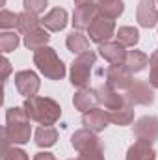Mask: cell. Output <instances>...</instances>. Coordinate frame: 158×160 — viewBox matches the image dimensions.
Segmentation results:
<instances>
[{"instance_id":"obj_18","label":"cell","mask_w":158,"mask_h":160,"mask_svg":"<svg viewBox=\"0 0 158 160\" xmlns=\"http://www.w3.org/2000/svg\"><path fill=\"white\" fill-rule=\"evenodd\" d=\"M95 143H101V140L97 138V134L89 128H82V130H77L73 136H71V145L77 149V151H84Z\"/></svg>"},{"instance_id":"obj_6","label":"cell","mask_w":158,"mask_h":160,"mask_svg":"<svg viewBox=\"0 0 158 160\" xmlns=\"http://www.w3.org/2000/svg\"><path fill=\"white\" fill-rule=\"evenodd\" d=\"M125 99H126V102H130V104L149 106V104H153V101H155L153 86L147 84V82H141V80H134V84L126 89Z\"/></svg>"},{"instance_id":"obj_26","label":"cell","mask_w":158,"mask_h":160,"mask_svg":"<svg viewBox=\"0 0 158 160\" xmlns=\"http://www.w3.org/2000/svg\"><path fill=\"white\" fill-rule=\"evenodd\" d=\"M116 38H117V43H121L126 48V47H134L140 41V34L132 26H121L117 32H116Z\"/></svg>"},{"instance_id":"obj_16","label":"cell","mask_w":158,"mask_h":160,"mask_svg":"<svg viewBox=\"0 0 158 160\" xmlns=\"http://www.w3.org/2000/svg\"><path fill=\"white\" fill-rule=\"evenodd\" d=\"M99 52L104 60H108L112 65L114 63H125V56H126V50L121 43H114V41H106V43H101L99 45Z\"/></svg>"},{"instance_id":"obj_2","label":"cell","mask_w":158,"mask_h":160,"mask_svg":"<svg viewBox=\"0 0 158 160\" xmlns=\"http://www.w3.org/2000/svg\"><path fill=\"white\" fill-rule=\"evenodd\" d=\"M22 108L30 121H36L39 125H54L62 116L60 104L50 97H30L24 101Z\"/></svg>"},{"instance_id":"obj_17","label":"cell","mask_w":158,"mask_h":160,"mask_svg":"<svg viewBox=\"0 0 158 160\" xmlns=\"http://www.w3.org/2000/svg\"><path fill=\"white\" fill-rule=\"evenodd\" d=\"M126 160H156V153L151 143L138 140L126 151Z\"/></svg>"},{"instance_id":"obj_22","label":"cell","mask_w":158,"mask_h":160,"mask_svg":"<svg viewBox=\"0 0 158 160\" xmlns=\"http://www.w3.org/2000/svg\"><path fill=\"white\" fill-rule=\"evenodd\" d=\"M125 65H126L132 73H140V71H143V69L149 65V58H147V54H143V52H140V50H126Z\"/></svg>"},{"instance_id":"obj_7","label":"cell","mask_w":158,"mask_h":160,"mask_svg":"<svg viewBox=\"0 0 158 160\" xmlns=\"http://www.w3.org/2000/svg\"><path fill=\"white\" fill-rule=\"evenodd\" d=\"M132 71L125 65V63H114L108 67L106 71V84L112 86L114 89H128L132 84H134V78H132Z\"/></svg>"},{"instance_id":"obj_32","label":"cell","mask_w":158,"mask_h":160,"mask_svg":"<svg viewBox=\"0 0 158 160\" xmlns=\"http://www.w3.org/2000/svg\"><path fill=\"white\" fill-rule=\"evenodd\" d=\"M47 8V0H24V11H30V13H41L45 11Z\"/></svg>"},{"instance_id":"obj_30","label":"cell","mask_w":158,"mask_h":160,"mask_svg":"<svg viewBox=\"0 0 158 160\" xmlns=\"http://www.w3.org/2000/svg\"><path fill=\"white\" fill-rule=\"evenodd\" d=\"M17 19H19V15H15V13H11V11H7V9H2L0 11V26L2 28H15L17 26Z\"/></svg>"},{"instance_id":"obj_11","label":"cell","mask_w":158,"mask_h":160,"mask_svg":"<svg viewBox=\"0 0 158 160\" xmlns=\"http://www.w3.org/2000/svg\"><path fill=\"white\" fill-rule=\"evenodd\" d=\"M97 97H99V102H101L106 110H117L123 104H126L125 95H119L117 89H114V88L108 86V84L97 88Z\"/></svg>"},{"instance_id":"obj_10","label":"cell","mask_w":158,"mask_h":160,"mask_svg":"<svg viewBox=\"0 0 158 160\" xmlns=\"http://www.w3.org/2000/svg\"><path fill=\"white\" fill-rule=\"evenodd\" d=\"M136 17L140 26L143 28H153L158 24V9H156V0H140Z\"/></svg>"},{"instance_id":"obj_31","label":"cell","mask_w":158,"mask_h":160,"mask_svg":"<svg viewBox=\"0 0 158 160\" xmlns=\"http://www.w3.org/2000/svg\"><path fill=\"white\" fill-rule=\"evenodd\" d=\"M2 158L4 160H28V155L22 149H17L13 145V147H7V149L2 151Z\"/></svg>"},{"instance_id":"obj_37","label":"cell","mask_w":158,"mask_h":160,"mask_svg":"<svg viewBox=\"0 0 158 160\" xmlns=\"http://www.w3.org/2000/svg\"><path fill=\"white\" fill-rule=\"evenodd\" d=\"M69 160H73V158H69Z\"/></svg>"},{"instance_id":"obj_9","label":"cell","mask_w":158,"mask_h":160,"mask_svg":"<svg viewBox=\"0 0 158 160\" xmlns=\"http://www.w3.org/2000/svg\"><path fill=\"white\" fill-rule=\"evenodd\" d=\"M15 86H17V91L21 95L30 99V97L37 95L41 82H39V77L34 71H19L15 75Z\"/></svg>"},{"instance_id":"obj_34","label":"cell","mask_w":158,"mask_h":160,"mask_svg":"<svg viewBox=\"0 0 158 160\" xmlns=\"http://www.w3.org/2000/svg\"><path fill=\"white\" fill-rule=\"evenodd\" d=\"M34 160H56L54 158V155H50V153H37Z\"/></svg>"},{"instance_id":"obj_21","label":"cell","mask_w":158,"mask_h":160,"mask_svg":"<svg viewBox=\"0 0 158 160\" xmlns=\"http://www.w3.org/2000/svg\"><path fill=\"white\" fill-rule=\"evenodd\" d=\"M95 4L99 8V13L108 17V19H112V21L117 19L119 15L123 13V9H125L123 0H97Z\"/></svg>"},{"instance_id":"obj_4","label":"cell","mask_w":158,"mask_h":160,"mask_svg":"<svg viewBox=\"0 0 158 160\" xmlns=\"http://www.w3.org/2000/svg\"><path fill=\"white\" fill-rule=\"evenodd\" d=\"M95 52L87 50L84 54H78L75 58V62L71 63V84L77 88H86L89 84V75H91V67L95 65Z\"/></svg>"},{"instance_id":"obj_28","label":"cell","mask_w":158,"mask_h":160,"mask_svg":"<svg viewBox=\"0 0 158 160\" xmlns=\"http://www.w3.org/2000/svg\"><path fill=\"white\" fill-rule=\"evenodd\" d=\"M77 160H104V149H102L101 143H95V145L80 151Z\"/></svg>"},{"instance_id":"obj_33","label":"cell","mask_w":158,"mask_h":160,"mask_svg":"<svg viewBox=\"0 0 158 160\" xmlns=\"http://www.w3.org/2000/svg\"><path fill=\"white\" fill-rule=\"evenodd\" d=\"M9 73H11V63L7 62V58H2V80L4 82L7 80Z\"/></svg>"},{"instance_id":"obj_5","label":"cell","mask_w":158,"mask_h":160,"mask_svg":"<svg viewBox=\"0 0 158 160\" xmlns=\"http://www.w3.org/2000/svg\"><path fill=\"white\" fill-rule=\"evenodd\" d=\"M114 32H116V22H114L112 19L101 15V13L93 19V22H91L89 28H87L89 41L99 43V45H101V43H106V41L114 36Z\"/></svg>"},{"instance_id":"obj_25","label":"cell","mask_w":158,"mask_h":160,"mask_svg":"<svg viewBox=\"0 0 158 160\" xmlns=\"http://www.w3.org/2000/svg\"><path fill=\"white\" fill-rule=\"evenodd\" d=\"M39 24H41V19L36 15V13H30V11H22V13H19V19H17V30H19L21 34L26 36L28 32L39 28Z\"/></svg>"},{"instance_id":"obj_15","label":"cell","mask_w":158,"mask_h":160,"mask_svg":"<svg viewBox=\"0 0 158 160\" xmlns=\"http://www.w3.org/2000/svg\"><path fill=\"white\" fill-rule=\"evenodd\" d=\"M41 24L50 32H60L67 26V11L63 8H54L41 19Z\"/></svg>"},{"instance_id":"obj_19","label":"cell","mask_w":158,"mask_h":160,"mask_svg":"<svg viewBox=\"0 0 158 160\" xmlns=\"http://www.w3.org/2000/svg\"><path fill=\"white\" fill-rule=\"evenodd\" d=\"M48 39H50V36H48L47 28H41L39 26V28H36V30H32V32H28L24 36V47L34 50V52H37L39 48L47 47Z\"/></svg>"},{"instance_id":"obj_20","label":"cell","mask_w":158,"mask_h":160,"mask_svg":"<svg viewBox=\"0 0 158 160\" xmlns=\"http://www.w3.org/2000/svg\"><path fill=\"white\" fill-rule=\"evenodd\" d=\"M108 112V118H110V123L114 125H119V127H125V125H130L134 121V108L130 102L123 104L117 110H106Z\"/></svg>"},{"instance_id":"obj_23","label":"cell","mask_w":158,"mask_h":160,"mask_svg":"<svg viewBox=\"0 0 158 160\" xmlns=\"http://www.w3.org/2000/svg\"><path fill=\"white\" fill-rule=\"evenodd\" d=\"M58 140V130L52 125H41L39 128L36 130V143L39 147H52Z\"/></svg>"},{"instance_id":"obj_27","label":"cell","mask_w":158,"mask_h":160,"mask_svg":"<svg viewBox=\"0 0 158 160\" xmlns=\"http://www.w3.org/2000/svg\"><path fill=\"white\" fill-rule=\"evenodd\" d=\"M19 43H21V39H19V36L15 32H2L0 34V50L4 54L13 52L19 47Z\"/></svg>"},{"instance_id":"obj_13","label":"cell","mask_w":158,"mask_h":160,"mask_svg":"<svg viewBox=\"0 0 158 160\" xmlns=\"http://www.w3.org/2000/svg\"><path fill=\"white\" fill-rule=\"evenodd\" d=\"M99 15V8L97 4H86V6H77L75 13H73V26L77 30H87L89 24L93 22V19Z\"/></svg>"},{"instance_id":"obj_24","label":"cell","mask_w":158,"mask_h":160,"mask_svg":"<svg viewBox=\"0 0 158 160\" xmlns=\"http://www.w3.org/2000/svg\"><path fill=\"white\" fill-rule=\"evenodd\" d=\"M65 45H67V48H69L73 54H84V52L89 50V39H87L80 30L71 32V34L67 36Z\"/></svg>"},{"instance_id":"obj_8","label":"cell","mask_w":158,"mask_h":160,"mask_svg":"<svg viewBox=\"0 0 158 160\" xmlns=\"http://www.w3.org/2000/svg\"><path fill=\"white\" fill-rule=\"evenodd\" d=\"M134 134L138 140L153 143L158 140V118L155 116H143L136 121L134 125Z\"/></svg>"},{"instance_id":"obj_12","label":"cell","mask_w":158,"mask_h":160,"mask_svg":"<svg viewBox=\"0 0 158 160\" xmlns=\"http://www.w3.org/2000/svg\"><path fill=\"white\" fill-rule=\"evenodd\" d=\"M82 123H84L86 128H89V130H93L97 134V132H101V130H104L108 127L110 118H108L106 110H102V108H91V110L84 112Z\"/></svg>"},{"instance_id":"obj_29","label":"cell","mask_w":158,"mask_h":160,"mask_svg":"<svg viewBox=\"0 0 158 160\" xmlns=\"http://www.w3.org/2000/svg\"><path fill=\"white\" fill-rule=\"evenodd\" d=\"M149 65H151V75H149V84L158 89V50H155L149 58Z\"/></svg>"},{"instance_id":"obj_1","label":"cell","mask_w":158,"mask_h":160,"mask_svg":"<svg viewBox=\"0 0 158 160\" xmlns=\"http://www.w3.org/2000/svg\"><path fill=\"white\" fill-rule=\"evenodd\" d=\"M32 125L24 108H7L6 112V127L2 128V151L9 145H22L30 142Z\"/></svg>"},{"instance_id":"obj_14","label":"cell","mask_w":158,"mask_h":160,"mask_svg":"<svg viewBox=\"0 0 158 160\" xmlns=\"http://www.w3.org/2000/svg\"><path fill=\"white\" fill-rule=\"evenodd\" d=\"M73 104L80 112H87L91 108H97L99 104V97H97V89L91 88H80L73 97Z\"/></svg>"},{"instance_id":"obj_3","label":"cell","mask_w":158,"mask_h":160,"mask_svg":"<svg viewBox=\"0 0 158 160\" xmlns=\"http://www.w3.org/2000/svg\"><path fill=\"white\" fill-rule=\"evenodd\" d=\"M34 63L37 65L41 73L50 80H62L65 77V65L58 58L52 47H43L34 54Z\"/></svg>"},{"instance_id":"obj_36","label":"cell","mask_w":158,"mask_h":160,"mask_svg":"<svg viewBox=\"0 0 158 160\" xmlns=\"http://www.w3.org/2000/svg\"><path fill=\"white\" fill-rule=\"evenodd\" d=\"M156 6H158V0H156Z\"/></svg>"},{"instance_id":"obj_35","label":"cell","mask_w":158,"mask_h":160,"mask_svg":"<svg viewBox=\"0 0 158 160\" xmlns=\"http://www.w3.org/2000/svg\"><path fill=\"white\" fill-rule=\"evenodd\" d=\"M95 0H75V4L77 6H86V4H93Z\"/></svg>"}]
</instances>
